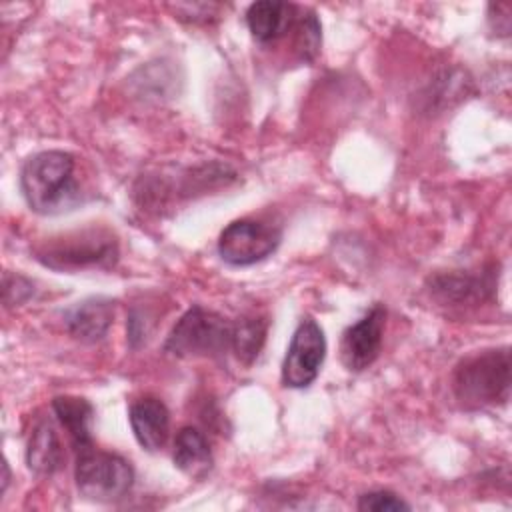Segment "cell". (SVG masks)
Returning <instances> with one entry per match:
<instances>
[{"label": "cell", "instance_id": "obj_1", "mask_svg": "<svg viewBox=\"0 0 512 512\" xmlns=\"http://www.w3.org/2000/svg\"><path fill=\"white\" fill-rule=\"evenodd\" d=\"M74 166V156L64 150H42L26 158L20 168V190L28 208L42 216L74 210L82 202Z\"/></svg>", "mask_w": 512, "mask_h": 512}, {"label": "cell", "instance_id": "obj_2", "mask_svg": "<svg viewBox=\"0 0 512 512\" xmlns=\"http://www.w3.org/2000/svg\"><path fill=\"white\" fill-rule=\"evenodd\" d=\"M510 348H488L462 358L452 374V392L464 410L504 406L510 400Z\"/></svg>", "mask_w": 512, "mask_h": 512}, {"label": "cell", "instance_id": "obj_3", "mask_svg": "<svg viewBox=\"0 0 512 512\" xmlns=\"http://www.w3.org/2000/svg\"><path fill=\"white\" fill-rule=\"evenodd\" d=\"M32 252L42 266L58 272L110 270L120 256L118 238L110 230L96 226L50 236L36 244Z\"/></svg>", "mask_w": 512, "mask_h": 512}, {"label": "cell", "instance_id": "obj_4", "mask_svg": "<svg viewBox=\"0 0 512 512\" xmlns=\"http://www.w3.org/2000/svg\"><path fill=\"white\" fill-rule=\"evenodd\" d=\"M164 352L174 358H222L232 352V322L194 304L170 330Z\"/></svg>", "mask_w": 512, "mask_h": 512}, {"label": "cell", "instance_id": "obj_5", "mask_svg": "<svg viewBox=\"0 0 512 512\" xmlns=\"http://www.w3.org/2000/svg\"><path fill=\"white\" fill-rule=\"evenodd\" d=\"M74 480L86 500L118 502L134 486V468L120 454L92 446L76 454Z\"/></svg>", "mask_w": 512, "mask_h": 512}, {"label": "cell", "instance_id": "obj_6", "mask_svg": "<svg viewBox=\"0 0 512 512\" xmlns=\"http://www.w3.org/2000/svg\"><path fill=\"white\" fill-rule=\"evenodd\" d=\"M282 230L256 218L230 222L218 236V256L230 266H252L276 252Z\"/></svg>", "mask_w": 512, "mask_h": 512}, {"label": "cell", "instance_id": "obj_7", "mask_svg": "<svg viewBox=\"0 0 512 512\" xmlns=\"http://www.w3.org/2000/svg\"><path fill=\"white\" fill-rule=\"evenodd\" d=\"M324 358V330L312 316H304L296 326L282 360V384L286 388H308L318 378Z\"/></svg>", "mask_w": 512, "mask_h": 512}, {"label": "cell", "instance_id": "obj_8", "mask_svg": "<svg viewBox=\"0 0 512 512\" xmlns=\"http://www.w3.org/2000/svg\"><path fill=\"white\" fill-rule=\"evenodd\" d=\"M496 280L498 270L490 266L482 268L480 272H436L428 278L426 286L430 296L444 306H478L494 296Z\"/></svg>", "mask_w": 512, "mask_h": 512}, {"label": "cell", "instance_id": "obj_9", "mask_svg": "<svg viewBox=\"0 0 512 512\" xmlns=\"http://www.w3.org/2000/svg\"><path fill=\"white\" fill-rule=\"evenodd\" d=\"M386 308L374 304L358 322L350 324L340 338V360L350 372L370 368L382 350Z\"/></svg>", "mask_w": 512, "mask_h": 512}, {"label": "cell", "instance_id": "obj_10", "mask_svg": "<svg viewBox=\"0 0 512 512\" xmlns=\"http://www.w3.org/2000/svg\"><path fill=\"white\" fill-rule=\"evenodd\" d=\"M128 420L136 442L148 450H162L170 436V412L156 396H144L130 404Z\"/></svg>", "mask_w": 512, "mask_h": 512}, {"label": "cell", "instance_id": "obj_11", "mask_svg": "<svg viewBox=\"0 0 512 512\" xmlns=\"http://www.w3.org/2000/svg\"><path fill=\"white\" fill-rule=\"evenodd\" d=\"M114 322V302L110 298H86L64 312L68 334L84 344L100 342Z\"/></svg>", "mask_w": 512, "mask_h": 512}, {"label": "cell", "instance_id": "obj_12", "mask_svg": "<svg viewBox=\"0 0 512 512\" xmlns=\"http://www.w3.org/2000/svg\"><path fill=\"white\" fill-rule=\"evenodd\" d=\"M64 464V450L50 418H38L26 440V466L36 476H52Z\"/></svg>", "mask_w": 512, "mask_h": 512}, {"label": "cell", "instance_id": "obj_13", "mask_svg": "<svg viewBox=\"0 0 512 512\" xmlns=\"http://www.w3.org/2000/svg\"><path fill=\"white\" fill-rule=\"evenodd\" d=\"M172 460L174 466L188 478H206L214 466V456L204 432L194 426H182L174 438Z\"/></svg>", "mask_w": 512, "mask_h": 512}, {"label": "cell", "instance_id": "obj_14", "mask_svg": "<svg viewBox=\"0 0 512 512\" xmlns=\"http://www.w3.org/2000/svg\"><path fill=\"white\" fill-rule=\"evenodd\" d=\"M296 6L278 0H260L248 6L246 24L252 38L260 44L274 42L296 22Z\"/></svg>", "mask_w": 512, "mask_h": 512}, {"label": "cell", "instance_id": "obj_15", "mask_svg": "<svg viewBox=\"0 0 512 512\" xmlns=\"http://www.w3.org/2000/svg\"><path fill=\"white\" fill-rule=\"evenodd\" d=\"M52 410L58 422L68 432L76 454L94 446V440H92L94 406L86 398L70 396V394L56 396L52 400Z\"/></svg>", "mask_w": 512, "mask_h": 512}, {"label": "cell", "instance_id": "obj_16", "mask_svg": "<svg viewBox=\"0 0 512 512\" xmlns=\"http://www.w3.org/2000/svg\"><path fill=\"white\" fill-rule=\"evenodd\" d=\"M266 332H268V320L264 316H246L238 318L232 322V352L234 356L250 366L264 342H266Z\"/></svg>", "mask_w": 512, "mask_h": 512}, {"label": "cell", "instance_id": "obj_17", "mask_svg": "<svg viewBox=\"0 0 512 512\" xmlns=\"http://www.w3.org/2000/svg\"><path fill=\"white\" fill-rule=\"evenodd\" d=\"M294 32V48L298 52V58L304 62H312L320 50L322 42V32H320V22L314 12L306 10L304 14L296 16V22L292 26Z\"/></svg>", "mask_w": 512, "mask_h": 512}, {"label": "cell", "instance_id": "obj_18", "mask_svg": "<svg viewBox=\"0 0 512 512\" xmlns=\"http://www.w3.org/2000/svg\"><path fill=\"white\" fill-rule=\"evenodd\" d=\"M356 508L362 512H400L410 510V504L390 490H372L358 498Z\"/></svg>", "mask_w": 512, "mask_h": 512}, {"label": "cell", "instance_id": "obj_19", "mask_svg": "<svg viewBox=\"0 0 512 512\" xmlns=\"http://www.w3.org/2000/svg\"><path fill=\"white\" fill-rule=\"evenodd\" d=\"M34 292V284L20 274H4V304L18 306L26 302Z\"/></svg>", "mask_w": 512, "mask_h": 512}, {"label": "cell", "instance_id": "obj_20", "mask_svg": "<svg viewBox=\"0 0 512 512\" xmlns=\"http://www.w3.org/2000/svg\"><path fill=\"white\" fill-rule=\"evenodd\" d=\"M8 482H10V470H8V464L4 462V478H2V492H6V488H8Z\"/></svg>", "mask_w": 512, "mask_h": 512}]
</instances>
